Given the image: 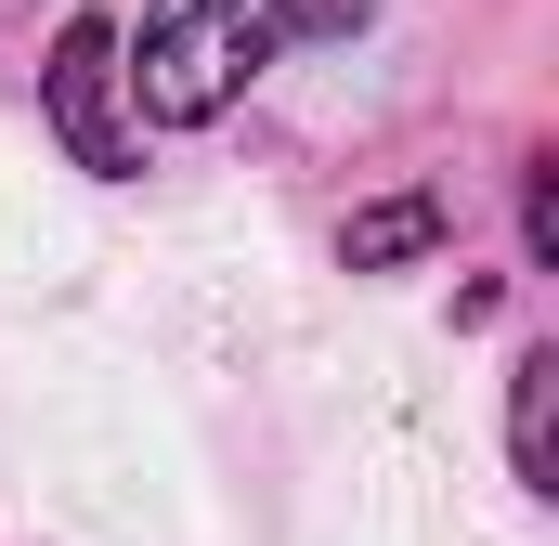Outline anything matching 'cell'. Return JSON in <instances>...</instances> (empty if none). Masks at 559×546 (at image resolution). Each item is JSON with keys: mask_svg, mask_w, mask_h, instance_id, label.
<instances>
[{"mask_svg": "<svg viewBox=\"0 0 559 546\" xmlns=\"http://www.w3.org/2000/svg\"><path fill=\"white\" fill-rule=\"evenodd\" d=\"M352 26H365V0H156V13H143V66H118V79H131L143 118L195 131V118H222L274 52L352 39Z\"/></svg>", "mask_w": 559, "mask_h": 546, "instance_id": "1", "label": "cell"}, {"mask_svg": "<svg viewBox=\"0 0 559 546\" xmlns=\"http://www.w3.org/2000/svg\"><path fill=\"white\" fill-rule=\"evenodd\" d=\"M52 131H66L79 169H105V182L143 156V131L118 118V26H105V13H79V26L52 39Z\"/></svg>", "mask_w": 559, "mask_h": 546, "instance_id": "2", "label": "cell"}, {"mask_svg": "<svg viewBox=\"0 0 559 546\" xmlns=\"http://www.w3.org/2000/svg\"><path fill=\"white\" fill-rule=\"evenodd\" d=\"M429 235H442V209H429V195H391V209H365L338 248H352V273H391V261H417Z\"/></svg>", "mask_w": 559, "mask_h": 546, "instance_id": "3", "label": "cell"}, {"mask_svg": "<svg viewBox=\"0 0 559 546\" xmlns=\"http://www.w3.org/2000/svg\"><path fill=\"white\" fill-rule=\"evenodd\" d=\"M547 391H559V365L534 352L521 391H508V455H521V482H547Z\"/></svg>", "mask_w": 559, "mask_h": 546, "instance_id": "4", "label": "cell"}]
</instances>
